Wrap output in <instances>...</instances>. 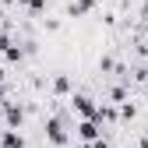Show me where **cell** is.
Here are the masks:
<instances>
[{"label":"cell","instance_id":"obj_1","mask_svg":"<svg viewBox=\"0 0 148 148\" xmlns=\"http://www.w3.org/2000/svg\"><path fill=\"white\" fill-rule=\"evenodd\" d=\"M99 134H102V127H99L95 120H78V123H74V131H71L74 141H95Z\"/></svg>","mask_w":148,"mask_h":148},{"label":"cell","instance_id":"obj_2","mask_svg":"<svg viewBox=\"0 0 148 148\" xmlns=\"http://www.w3.org/2000/svg\"><path fill=\"white\" fill-rule=\"evenodd\" d=\"M0 148H28V138L21 131H0Z\"/></svg>","mask_w":148,"mask_h":148}]
</instances>
